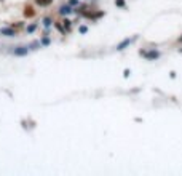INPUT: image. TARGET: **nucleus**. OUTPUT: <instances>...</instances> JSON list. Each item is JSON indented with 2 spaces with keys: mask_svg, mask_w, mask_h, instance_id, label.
I'll return each instance as SVG.
<instances>
[{
  "mask_svg": "<svg viewBox=\"0 0 182 176\" xmlns=\"http://www.w3.org/2000/svg\"><path fill=\"white\" fill-rule=\"evenodd\" d=\"M141 54H144L147 59H155V58H158V53L157 51H150V53H147V51H141Z\"/></svg>",
  "mask_w": 182,
  "mask_h": 176,
  "instance_id": "f257e3e1",
  "label": "nucleus"
},
{
  "mask_svg": "<svg viewBox=\"0 0 182 176\" xmlns=\"http://www.w3.org/2000/svg\"><path fill=\"white\" fill-rule=\"evenodd\" d=\"M24 15H26V16H29V18H32V16L35 15L34 8H32V7H26V11H24Z\"/></svg>",
  "mask_w": 182,
  "mask_h": 176,
  "instance_id": "f03ea898",
  "label": "nucleus"
},
{
  "mask_svg": "<svg viewBox=\"0 0 182 176\" xmlns=\"http://www.w3.org/2000/svg\"><path fill=\"white\" fill-rule=\"evenodd\" d=\"M35 2H37V3H39V5H40V7H48V5H50V3H51V2H53V0H35Z\"/></svg>",
  "mask_w": 182,
  "mask_h": 176,
  "instance_id": "7ed1b4c3",
  "label": "nucleus"
},
{
  "mask_svg": "<svg viewBox=\"0 0 182 176\" xmlns=\"http://www.w3.org/2000/svg\"><path fill=\"white\" fill-rule=\"evenodd\" d=\"M2 34H5L8 37H11V35H15V32H13L11 29H2Z\"/></svg>",
  "mask_w": 182,
  "mask_h": 176,
  "instance_id": "20e7f679",
  "label": "nucleus"
},
{
  "mask_svg": "<svg viewBox=\"0 0 182 176\" xmlns=\"http://www.w3.org/2000/svg\"><path fill=\"white\" fill-rule=\"evenodd\" d=\"M129 43H131V40H129V39H128V40H125L121 45H118V48H117V50H123V47H126V45H129Z\"/></svg>",
  "mask_w": 182,
  "mask_h": 176,
  "instance_id": "39448f33",
  "label": "nucleus"
},
{
  "mask_svg": "<svg viewBox=\"0 0 182 176\" xmlns=\"http://www.w3.org/2000/svg\"><path fill=\"white\" fill-rule=\"evenodd\" d=\"M27 53V48H19V50H15V54H26Z\"/></svg>",
  "mask_w": 182,
  "mask_h": 176,
  "instance_id": "423d86ee",
  "label": "nucleus"
},
{
  "mask_svg": "<svg viewBox=\"0 0 182 176\" xmlns=\"http://www.w3.org/2000/svg\"><path fill=\"white\" fill-rule=\"evenodd\" d=\"M179 42H182V37H181V39H179Z\"/></svg>",
  "mask_w": 182,
  "mask_h": 176,
  "instance_id": "0eeeda50",
  "label": "nucleus"
}]
</instances>
